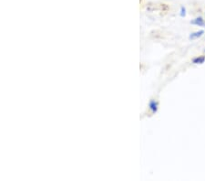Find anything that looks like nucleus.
<instances>
[{"label":"nucleus","mask_w":205,"mask_h":181,"mask_svg":"<svg viewBox=\"0 0 205 181\" xmlns=\"http://www.w3.org/2000/svg\"><path fill=\"white\" fill-rule=\"evenodd\" d=\"M204 61H205V56L203 55L196 57L192 60V62L194 64H202V63H204Z\"/></svg>","instance_id":"nucleus-3"},{"label":"nucleus","mask_w":205,"mask_h":181,"mask_svg":"<svg viewBox=\"0 0 205 181\" xmlns=\"http://www.w3.org/2000/svg\"><path fill=\"white\" fill-rule=\"evenodd\" d=\"M149 106H150V109L152 110V112L153 114L157 112V110H158V103L156 102V101H154V100L150 101Z\"/></svg>","instance_id":"nucleus-4"},{"label":"nucleus","mask_w":205,"mask_h":181,"mask_svg":"<svg viewBox=\"0 0 205 181\" xmlns=\"http://www.w3.org/2000/svg\"><path fill=\"white\" fill-rule=\"evenodd\" d=\"M203 34H204L203 30H199V31H196V32H193L190 35V39H195L198 38H201Z\"/></svg>","instance_id":"nucleus-2"},{"label":"nucleus","mask_w":205,"mask_h":181,"mask_svg":"<svg viewBox=\"0 0 205 181\" xmlns=\"http://www.w3.org/2000/svg\"><path fill=\"white\" fill-rule=\"evenodd\" d=\"M191 23L193 24V25L199 26V27H203V26H205V21H204V19H203L202 17H199V18H194L193 20L191 21Z\"/></svg>","instance_id":"nucleus-1"},{"label":"nucleus","mask_w":205,"mask_h":181,"mask_svg":"<svg viewBox=\"0 0 205 181\" xmlns=\"http://www.w3.org/2000/svg\"><path fill=\"white\" fill-rule=\"evenodd\" d=\"M186 15V9L184 7H181V17H185Z\"/></svg>","instance_id":"nucleus-5"}]
</instances>
